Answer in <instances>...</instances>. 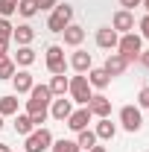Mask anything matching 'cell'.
Instances as JSON below:
<instances>
[{
  "label": "cell",
  "mask_w": 149,
  "mask_h": 152,
  "mask_svg": "<svg viewBox=\"0 0 149 152\" xmlns=\"http://www.w3.org/2000/svg\"><path fill=\"white\" fill-rule=\"evenodd\" d=\"M117 53L126 58V61H137V56L143 53V38L137 35V32H123L120 41H117Z\"/></svg>",
  "instance_id": "cell-1"
},
{
  "label": "cell",
  "mask_w": 149,
  "mask_h": 152,
  "mask_svg": "<svg viewBox=\"0 0 149 152\" xmlns=\"http://www.w3.org/2000/svg\"><path fill=\"white\" fill-rule=\"evenodd\" d=\"M70 23H73V6L70 3H56V9L47 18V29L50 32H64Z\"/></svg>",
  "instance_id": "cell-2"
},
{
  "label": "cell",
  "mask_w": 149,
  "mask_h": 152,
  "mask_svg": "<svg viewBox=\"0 0 149 152\" xmlns=\"http://www.w3.org/2000/svg\"><path fill=\"white\" fill-rule=\"evenodd\" d=\"M50 102H53V94L47 85H32L29 91V99H26V114H41L50 111Z\"/></svg>",
  "instance_id": "cell-3"
},
{
  "label": "cell",
  "mask_w": 149,
  "mask_h": 152,
  "mask_svg": "<svg viewBox=\"0 0 149 152\" xmlns=\"http://www.w3.org/2000/svg\"><path fill=\"white\" fill-rule=\"evenodd\" d=\"M67 94H70V99H73L76 105H88V99L93 96V88H91V82H88V76H85V73L70 76V88H67Z\"/></svg>",
  "instance_id": "cell-4"
},
{
  "label": "cell",
  "mask_w": 149,
  "mask_h": 152,
  "mask_svg": "<svg viewBox=\"0 0 149 152\" xmlns=\"http://www.w3.org/2000/svg\"><path fill=\"white\" fill-rule=\"evenodd\" d=\"M50 146H53V132H50L47 126L32 129V132L26 134V143H23V149H26V152H47Z\"/></svg>",
  "instance_id": "cell-5"
},
{
  "label": "cell",
  "mask_w": 149,
  "mask_h": 152,
  "mask_svg": "<svg viewBox=\"0 0 149 152\" xmlns=\"http://www.w3.org/2000/svg\"><path fill=\"white\" fill-rule=\"evenodd\" d=\"M120 126L126 129V132H140V126H143V114L137 105H123L120 108Z\"/></svg>",
  "instance_id": "cell-6"
},
{
  "label": "cell",
  "mask_w": 149,
  "mask_h": 152,
  "mask_svg": "<svg viewBox=\"0 0 149 152\" xmlns=\"http://www.w3.org/2000/svg\"><path fill=\"white\" fill-rule=\"evenodd\" d=\"M47 70L56 76V73H64L67 70V58H64V47H58V44H50L47 47Z\"/></svg>",
  "instance_id": "cell-7"
},
{
  "label": "cell",
  "mask_w": 149,
  "mask_h": 152,
  "mask_svg": "<svg viewBox=\"0 0 149 152\" xmlns=\"http://www.w3.org/2000/svg\"><path fill=\"white\" fill-rule=\"evenodd\" d=\"M91 120H93V114L88 111V105H82V108H76L64 123H67V129H70V132H82V129H88V123H91Z\"/></svg>",
  "instance_id": "cell-8"
},
{
  "label": "cell",
  "mask_w": 149,
  "mask_h": 152,
  "mask_svg": "<svg viewBox=\"0 0 149 152\" xmlns=\"http://www.w3.org/2000/svg\"><path fill=\"white\" fill-rule=\"evenodd\" d=\"M88 111L99 120V117H111V99L105 94H93L91 99H88Z\"/></svg>",
  "instance_id": "cell-9"
},
{
  "label": "cell",
  "mask_w": 149,
  "mask_h": 152,
  "mask_svg": "<svg viewBox=\"0 0 149 152\" xmlns=\"http://www.w3.org/2000/svg\"><path fill=\"white\" fill-rule=\"evenodd\" d=\"M117 41H120V32L111 29V26H99L96 29V47L102 50H117Z\"/></svg>",
  "instance_id": "cell-10"
},
{
  "label": "cell",
  "mask_w": 149,
  "mask_h": 152,
  "mask_svg": "<svg viewBox=\"0 0 149 152\" xmlns=\"http://www.w3.org/2000/svg\"><path fill=\"white\" fill-rule=\"evenodd\" d=\"M70 114H73V99L58 96V99H53V102H50V117H53V120H61V123H64Z\"/></svg>",
  "instance_id": "cell-11"
},
{
  "label": "cell",
  "mask_w": 149,
  "mask_h": 152,
  "mask_svg": "<svg viewBox=\"0 0 149 152\" xmlns=\"http://www.w3.org/2000/svg\"><path fill=\"white\" fill-rule=\"evenodd\" d=\"M111 29H117L120 35H123V32H134V15H131V12H126V9L114 12V18H111Z\"/></svg>",
  "instance_id": "cell-12"
},
{
  "label": "cell",
  "mask_w": 149,
  "mask_h": 152,
  "mask_svg": "<svg viewBox=\"0 0 149 152\" xmlns=\"http://www.w3.org/2000/svg\"><path fill=\"white\" fill-rule=\"evenodd\" d=\"M70 67H73L76 73H88L93 67V58H91V53L88 50H73V56H70V61H67Z\"/></svg>",
  "instance_id": "cell-13"
},
{
  "label": "cell",
  "mask_w": 149,
  "mask_h": 152,
  "mask_svg": "<svg viewBox=\"0 0 149 152\" xmlns=\"http://www.w3.org/2000/svg\"><path fill=\"white\" fill-rule=\"evenodd\" d=\"M126 67H129V61H126V58L120 56V53H108V58H105V64H102V70H105V73L111 76H120L123 73V70H126Z\"/></svg>",
  "instance_id": "cell-14"
},
{
  "label": "cell",
  "mask_w": 149,
  "mask_h": 152,
  "mask_svg": "<svg viewBox=\"0 0 149 152\" xmlns=\"http://www.w3.org/2000/svg\"><path fill=\"white\" fill-rule=\"evenodd\" d=\"M93 134H96V140H111L117 134V126L111 123V117H99L96 126H93Z\"/></svg>",
  "instance_id": "cell-15"
},
{
  "label": "cell",
  "mask_w": 149,
  "mask_h": 152,
  "mask_svg": "<svg viewBox=\"0 0 149 152\" xmlns=\"http://www.w3.org/2000/svg\"><path fill=\"white\" fill-rule=\"evenodd\" d=\"M12 85H15V94H29L32 85H35V79H32L29 70H18V73L12 76Z\"/></svg>",
  "instance_id": "cell-16"
},
{
  "label": "cell",
  "mask_w": 149,
  "mask_h": 152,
  "mask_svg": "<svg viewBox=\"0 0 149 152\" xmlns=\"http://www.w3.org/2000/svg\"><path fill=\"white\" fill-rule=\"evenodd\" d=\"M88 82H91V88H96V91H105L111 85V76L105 73L102 67H91L88 70Z\"/></svg>",
  "instance_id": "cell-17"
},
{
  "label": "cell",
  "mask_w": 149,
  "mask_h": 152,
  "mask_svg": "<svg viewBox=\"0 0 149 152\" xmlns=\"http://www.w3.org/2000/svg\"><path fill=\"white\" fill-rule=\"evenodd\" d=\"M12 41H18V47H29L35 41V29L29 23H20V26H15V32H12Z\"/></svg>",
  "instance_id": "cell-18"
},
{
  "label": "cell",
  "mask_w": 149,
  "mask_h": 152,
  "mask_svg": "<svg viewBox=\"0 0 149 152\" xmlns=\"http://www.w3.org/2000/svg\"><path fill=\"white\" fill-rule=\"evenodd\" d=\"M61 35H64V44H67V47H79V44L85 41V29H82L79 23H70Z\"/></svg>",
  "instance_id": "cell-19"
},
{
  "label": "cell",
  "mask_w": 149,
  "mask_h": 152,
  "mask_svg": "<svg viewBox=\"0 0 149 152\" xmlns=\"http://www.w3.org/2000/svg\"><path fill=\"white\" fill-rule=\"evenodd\" d=\"M47 88H50V94H53V96H64V94H67V88H70V79H67L64 73H56L53 79H50Z\"/></svg>",
  "instance_id": "cell-20"
},
{
  "label": "cell",
  "mask_w": 149,
  "mask_h": 152,
  "mask_svg": "<svg viewBox=\"0 0 149 152\" xmlns=\"http://www.w3.org/2000/svg\"><path fill=\"white\" fill-rule=\"evenodd\" d=\"M12 114H18V94L0 96V117H12Z\"/></svg>",
  "instance_id": "cell-21"
},
{
  "label": "cell",
  "mask_w": 149,
  "mask_h": 152,
  "mask_svg": "<svg viewBox=\"0 0 149 152\" xmlns=\"http://www.w3.org/2000/svg\"><path fill=\"white\" fill-rule=\"evenodd\" d=\"M76 146L79 149H91V146H96V134H93V129H82V132H76Z\"/></svg>",
  "instance_id": "cell-22"
},
{
  "label": "cell",
  "mask_w": 149,
  "mask_h": 152,
  "mask_svg": "<svg viewBox=\"0 0 149 152\" xmlns=\"http://www.w3.org/2000/svg\"><path fill=\"white\" fill-rule=\"evenodd\" d=\"M15 64H20V67H29L32 61H35V50L32 47H18V53H15V58H12Z\"/></svg>",
  "instance_id": "cell-23"
},
{
  "label": "cell",
  "mask_w": 149,
  "mask_h": 152,
  "mask_svg": "<svg viewBox=\"0 0 149 152\" xmlns=\"http://www.w3.org/2000/svg\"><path fill=\"white\" fill-rule=\"evenodd\" d=\"M32 129H35V126H32L29 114H15V132H18V134H23V137H26Z\"/></svg>",
  "instance_id": "cell-24"
},
{
  "label": "cell",
  "mask_w": 149,
  "mask_h": 152,
  "mask_svg": "<svg viewBox=\"0 0 149 152\" xmlns=\"http://www.w3.org/2000/svg\"><path fill=\"white\" fill-rule=\"evenodd\" d=\"M18 73V64L12 61V58L6 56V58H0V79L6 82V79H12V76Z\"/></svg>",
  "instance_id": "cell-25"
},
{
  "label": "cell",
  "mask_w": 149,
  "mask_h": 152,
  "mask_svg": "<svg viewBox=\"0 0 149 152\" xmlns=\"http://www.w3.org/2000/svg\"><path fill=\"white\" fill-rule=\"evenodd\" d=\"M18 15H20V18H26V20H29V18H35V15H38L35 0H20V3H18Z\"/></svg>",
  "instance_id": "cell-26"
},
{
  "label": "cell",
  "mask_w": 149,
  "mask_h": 152,
  "mask_svg": "<svg viewBox=\"0 0 149 152\" xmlns=\"http://www.w3.org/2000/svg\"><path fill=\"white\" fill-rule=\"evenodd\" d=\"M50 152H82V149L76 146V140H67V137H61V140H53Z\"/></svg>",
  "instance_id": "cell-27"
},
{
  "label": "cell",
  "mask_w": 149,
  "mask_h": 152,
  "mask_svg": "<svg viewBox=\"0 0 149 152\" xmlns=\"http://www.w3.org/2000/svg\"><path fill=\"white\" fill-rule=\"evenodd\" d=\"M18 3L20 0H0V18H12L18 12Z\"/></svg>",
  "instance_id": "cell-28"
},
{
  "label": "cell",
  "mask_w": 149,
  "mask_h": 152,
  "mask_svg": "<svg viewBox=\"0 0 149 152\" xmlns=\"http://www.w3.org/2000/svg\"><path fill=\"white\" fill-rule=\"evenodd\" d=\"M12 32H15V26L9 23V18H0V41L9 44V41H12Z\"/></svg>",
  "instance_id": "cell-29"
},
{
  "label": "cell",
  "mask_w": 149,
  "mask_h": 152,
  "mask_svg": "<svg viewBox=\"0 0 149 152\" xmlns=\"http://www.w3.org/2000/svg\"><path fill=\"white\" fill-rule=\"evenodd\" d=\"M56 3H58V0H35L38 12H53V9H56Z\"/></svg>",
  "instance_id": "cell-30"
},
{
  "label": "cell",
  "mask_w": 149,
  "mask_h": 152,
  "mask_svg": "<svg viewBox=\"0 0 149 152\" xmlns=\"http://www.w3.org/2000/svg\"><path fill=\"white\" fill-rule=\"evenodd\" d=\"M137 108H149V88H140V94H137Z\"/></svg>",
  "instance_id": "cell-31"
},
{
  "label": "cell",
  "mask_w": 149,
  "mask_h": 152,
  "mask_svg": "<svg viewBox=\"0 0 149 152\" xmlns=\"http://www.w3.org/2000/svg\"><path fill=\"white\" fill-rule=\"evenodd\" d=\"M137 26H140V38H146V41H149V15H143Z\"/></svg>",
  "instance_id": "cell-32"
},
{
  "label": "cell",
  "mask_w": 149,
  "mask_h": 152,
  "mask_svg": "<svg viewBox=\"0 0 149 152\" xmlns=\"http://www.w3.org/2000/svg\"><path fill=\"white\" fill-rule=\"evenodd\" d=\"M120 6H123L126 12H134V9L140 6V0H120Z\"/></svg>",
  "instance_id": "cell-33"
},
{
  "label": "cell",
  "mask_w": 149,
  "mask_h": 152,
  "mask_svg": "<svg viewBox=\"0 0 149 152\" xmlns=\"http://www.w3.org/2000/svg\"><path fill=\"white\" fill-rule=\"evenodd\" d=\"M137 61H140V64H143V67H146V70H149V50H143V53L137 56Z\"/></svg>",
  "instance_id": "cell-34"
},
{
  "label": "cell",
  "mask_w": 149,
  "mask_h": 152,
  "mask_svg": "<svg viewBox=\"0 0 149 152\" xmlns=\"http://www.w3.org/2000/svg\"><path fill=\"white\" fill-rule=\"evenodd\" d=\"M6 50H9V44H3V41H0V58H6Z\"/></svg>",
  "instance_id": "cell-35"
},
{
  "label": "cell",
  "mask_w": 149,
  "mask_h": 152,
  "mask_svg": "<svg viewBox=\"0 0 149 152\" xmlns=\"http://www.w3.org/2000/svg\"><path fill=\"white\" fill-rule=\"evenodd\" d=\"M88 152H108V149H105V146H91Z\"/></svg>",
  "instance_id": "cell-36"
},
{
  "label": "cell",
  "mask_w": 149,
  "mask_h": 152,
  "mask_svg": "<svg viewBox=\"0 0 149 152\" xmlns=\"http://www.w3.org/2000/svg\"><path fill=\"white\" fill-rule=\"evenodd\" d=\"M0 152H12V146L9 143H0Z\"/></svg>",
  "instance_id": "cell-37"
},
{
  "label": "cell",
  "mask_w": 149,
  "mask_h": 152,
  "mask_svg": "<svg viewBox=\"0 0 149 152\" xmlns=\"http://www.w3.org/2000/svg\"><path fill=\"white\" fill-rule=\"evenodd\" d=\"M140 6H143V9H146V15H149V0H140Z\"/></svg>",
  "instance_id": "cell-38"
},
{
  "label": "cell",
  "mask_w": 149,
  "mask_h": 152,
  "mask_svg": "<svg viewBox=\"0 0 149 152\" xmlns=\"http://www.w3.org/2000/svg\"><path fill=\"white\" fill-rule=\"evenodd\" d=\"M0 129H3V117H0Z\"/></svg>",
  "instance_id": "cell-39"
}]
</instances>
